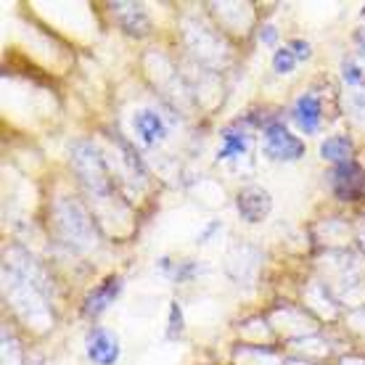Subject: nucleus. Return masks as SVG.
Instances as JSON below:
<instances>
[{"label":"nucleus","instance_id":"6","mask_svg":"<svg viewBox=\"0 0 365 365\" xmlns=\"http://www.w3.org/2000/svg\"><path fill=\"white\" fill-rule=\"evenodd\" d=\"M292 114H294V119H297V125H299L307 135H312L320 125V98L312 96V93H304V96L297 98Z\"/></svg>","mask_w":365,"mask_h":365},{"label":"nucleus","instance_id":"9","mask_svg":"<svg viewBox=\"0 0 365 365\" xmlns=\"http://www.w3.org/2000/svg\"><path fill=\"white\" fill-rule=\"evenodd\" d=\"M249 148V135L238 128L222 130V148L217 151V159H236Z\"/></svg>","mask_w":365,"mask_h":365},{"label":"nucleus","instance_id":"11","mask_svg":"<svg viewBox=\"0 0 365 365\" xmlns=\"http://www.w3.org/2000/svg\"><path fill=\"white\" fill-rule=\"evenodd\" d=\"M182 334V310L178 302L170 304V326H167V339H178Z\"/></svg>","mask_w":365,"mask_h":365},{"label":"nucleus","instance_id":"3","mask_svg":"<svg viewBox=\"0 0 365 365\" xmlns=\"http://www.w3.org/2000/svg\"><path fill=\"white\" fill-rule=\"evenodd\" d=\"M236 207L241 217L247 220V222H252V225H257V222H262L270 215V210H273V196L265 188L249 185L244 191H238Z\"/></svg>","mask_w":365,"mask_h":365},{"label":"nucleus","instance_id":"2","mask_svg":"<svg viewBox=\"0 0 365 365\" xmlns=\"http://www.w3.org/2000/svg\"><path fill=\"white\" fill-rule=\"evenodd\" d=\"M334 193L339 201H357L365 193V170L357 162H344L334 170Z\"/></svg>","mask_w":365,"mask_h":365},{"label":"nucleus","instance_id":"5","mask_svg":"<svg viewBox=\"0 0 365 365\" xmlns=\"http://www.w3.org/2000/svg\"><path fill=\"white\" fill-rule=\"evenodd\" d=\"M119 292H122V278H119V275H109L106 281L98 283V286L88 294V299H85V315H88V318H98L101 312L117 299Z\"/></svg>","mask_w":365,"mask_h":365},{"label":"nucleus","instance_id":"15","mask_svg":"<svg viewBox=\"0 0 365 365\" xmlns=\"http://www.w3.org/2000/svg\"><path fill=\"white\" fill-rule=\"evenodd\" d=\"M355 43H357V48H360V56L365 58V29H357L355 32Z\"/></svg>","mask_w":365,"mask_h":365},{"label":"nucleus","instance_id":"14","mask_svg":"<svg viewBox=\"0 0 365 365\" xmlns=\"http://www.w3.org/2000/svg\"><path fill=\"white\" fill-rule=\"evenodd\" d=\"M259 40H262V43H267V46H273V43H275V29L265 27L262 32H259Z\"/></svg>","mask_w":365,"mask_h":365},{"label":"nucleus","instance_id":"12","mask_svg":"<svg viewBox=\"0 0 365 365\" xmlns=\"http://www.w3.org/2000/svg\"><path fill=\"white\" fill-rule=\"evenodd\" d=\"M341 77H344V83L347 85L363 83V72H360V66H357L352 58H344V61H341Z\"/></svg>","mask_w":365,"mask_h":365},{"label":"nucleus","instance_id":"1","mask_svg":"<svg viewBox=\"0 0 365 365\" xmlns=\"http://www.w3.org/2000/svg\"><path fill=\"white\" fill-rule=\"evenodd\" d=\"M262 148L265 154L275 162H297L304 156V140L289 133L286 125L281 122H270L262 133Z\"/></svg>","mask_w":365,"mask_h":365},{"label":"nucleus","instance_id":"8","mask_svg":"<svg viewBox=\"0 0 365 365\" xmlns=\"http://www.w3.org/2000/svg\"><path fill=\"white\" fill-rule=\"evenodd\" d=\"M320 156L326 159V162H334V165H344L352 159V140L347 135H334V138H326L323 143H320Z\"/></svg>","mask_w":365,"mask_h":365},{"label":"nucleus","instance_id":"13","mask_svg":"<svg viewBox=\"0 0 365 365\" xmlns=\"http://www.w3.org/2000/svg\"><path fill=\"white\" fill-rule=\"evenodd\" d=\"M289 48H292V53L297 56V61H307V58L312 56V46L307 43V40H292Z\"/></svg>","mask_w":365,"mask_h":365},{"label":"nucleus","instance_id":"4","mask_svg":"<svg viewBox=\"0 0 365 365\" xmlns=\"http://www.w3.org/2000/svg\"><path fill=\"white\" fill-rule=\"evenodd\" d=\"M85 352L96 365H114L119 360V341L111 331L96 326V329L88 331Z\"/></svg>","mask_w":365,"mask_h":365},{"label":"nucleus","instance_id":"7","mask_svg":"<svg viewBox=\"0 0 365 365\" xmlns=\"http://www.w3.org/2000/svg\"><path fill=\"white\" fill-rule=\"evenodd\" d=\"M133 125H135L138 135L143 138V143H148V146H154V143H159V140H165V135H167L165 119L151 109L138 111L135 119H133Z\"/></svg>","mask_w":365,"mask_h":365},{"label":"nucleus","instance_id":"10","mask_svg":"<svg viewBox=\"0 0 365 365\" xmlns=\"http://www.w3.org/2000/svg\"><path fill=\"white\" fill-rule=\"evenodd\" d=\"M297 64H299V61H297V56L292 53V48L289 46L278 48V51L273 53V69L278 74H292Z\"/></svg>","mask_w":365,"mask_h":365}]
</instances>
